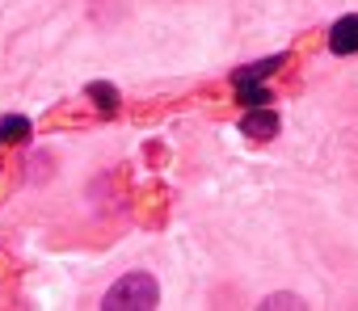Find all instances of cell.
<instances>
[{
	"instance_id": "1",
	"label": "cell",
	"mask_w": 358,
	"mask_h": 311,
	"mask_svg": "<svg viewBox=\"0 0 358 311\" xmlns=\"http://www.w3.org/2000/svg\"><path fill=\"white\" fill-rule=\"evenodd\" d=\"M101 307H106V311H152V307H160V286H156L152 273L135 269V273L118 278V282L106 290Z\"/></svg>"
},
{
	"instance_id": "2",
	"label": "cell",
	"mask_w": 358,
	"mask_h": 311,
	"mask_svg": "<svg viewBox=\"0 0 358 311\" xmlns=\"http://www.w3.org/2000/svg\"><path fill=\"white\" fill-rule=\"evenodd\" d=\"M278 126H282L278 114L266 109V105H249V114L241 118V135H249V139H274Z\"/></svg>"
},
{
	"instance_id": "3",
	"label": "cell",
	"mask_w": 358,
	"mask_h": 311,
	"mask_svg": "<svg viewBox=\"0 0 358 311\" xmlns=\"http://www.w3.org/2000/svg\"><path fill=\"white\" fill-rule=\"evenodd\" d=\"M329 51H333V55H358V13L333 22V30H329Z\"/></svg>"
},
{
	"instance_id": "4",
	"label": "cell",
	"mask_w": 358,
	"mask_h": 311,
	"mask_svg": "<svg viewBox=\"0 0 358 311\" xmlns=\"http://www.w3.org/2000/svg\"><path fill=\"white\" fill-rule=\"evenodd\" d=\"M282 63H287L282 55L262 59V63H245V68H236V72H232V84H266V76H274Z\"/></svg>"
},
{
	"instance_id": "5",
	"label": "cell",
	"mask_w": 358,
	"mask_h": 311,
	"mask_svg": "<svg viewBox=\"0 0 358 311\" xmlns=\"http://www.w3.org/2000/svg\"><path fill=\"white\" fill-rule=\"evenodd\" d=\"M30 135H34V122L26 114H5V118H0V143H5V147L30 143Z\"/></svg>"
},
{
	"instance_id": "6",
	"label": "cell",
	"mask_w": 358,
	"mask_h": 311,
	"mask_svg": "<svg viewBox=\"0 0 358 311\" xmlns=\"http://www.w3.org/2000/svg\"><path fill=\"white\" fill-rule=\"evenodd\" d=\"M85 97H89L101 114H114V109H118V101H122V97H118V89H114L110 80H93V84L85 89Z\"/></svg>"
},
{
	"instance_id": "7",
	"label": "cell",
	"mask_w": 358,
	"mask_h": 311,
	"mask_svg": "<svg viewBox=\"0 0 358 311\" xmlns=\"http://www.w3.org/2000/svg\"><path fill=\"white\" fill-rule=\"evenodd\" d=\"M236 89V97L245 101V105H266V101H274V93L266 89V84H232Z\"/></svg>"
},
{
	"instance_id": "8",
	"label": "cell",
	"mask_w": 358,
	"mask_h": 311,
	"mask_svg": "<svg viewBox=\"0 0 358 311\" xmlns=\"http://www.w3.org/2000/svg\"><path fill=\"white\" fill-rule=\"evenodd\" d=\"M257 307H266V311H270V307H308V303H303L299 294H270V298H266V303H257Z\"/></svg>"
}]
</instances>
